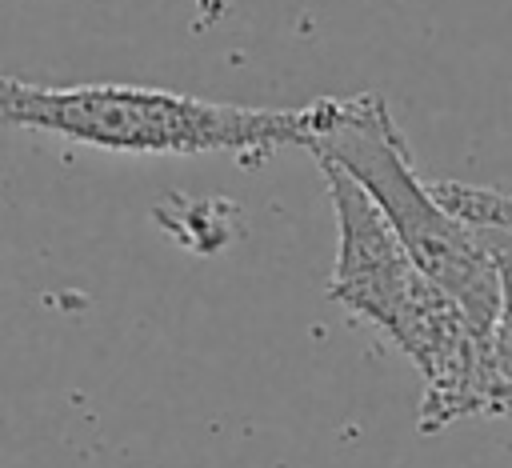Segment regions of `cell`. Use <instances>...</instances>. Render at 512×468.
I'll use <instances>...</instances> for the list:
<instances>
[{
	"instance_id": "obj_1",
	"label": "cell",
	"mask_w": 512,
	"mask_h": 468,
	"mask_svg": "<svg viewBox=\"0 0 512 468\" xmlns=\"http://www.w3.org/2000/svg\"><path fill=\"white\" fill-rule=\"evenodd\" d=\"M320 176L336 212L328 300L384 332L420 372L424 392L416 404V428L436 436L472 416H504V396L492 372V336L412 260L348 172L320 164Z\"/></svg>"
},
{
	"instance_id": "obj_2",
	"label": "cell",
	"mask_w": 512,
	"mask_h": 468,
	"mask_svg": "<svg viewBox=\"0 0 512 468\" xmlns=\"http://www.w3.org/2000/svg\"><path fill=\"white\" fill-rule=\"evenodd\" d=\"M332 108L336 96L296 108H252L144 84L0 80V116L8 124L132 156L236 152L264 160L280 148H308L312 136L332 120Z\"/></svg>"
},
{
	"instance_id": "obj_3",
	"label": "cell",
	"mask_w": 512,
	"mask_h": 468,
	"mask_svg": "<svg viewBox=\"0 0 512 468\" xmlns=\"http://www.w3.org/2000/svg\"><path fill=\"white\" fill-rule=\"evenodd\" d=\"M304 152H312L316 164H336L348 172L392 224L412 260L492 336L500 312V272L488 236L480 224L452 212L436 196L432 180H420L412 148L396 128L384 96H336L332 120L312 136Z\"/></svg>"
},
{
	"instance_id": "obj_4",
	"label": "cell",
	"mask_w": 512,
	"mask_h": 468,
	"mask_svg": "<svg viewBox=\"0 0 512 468\" xmlns=\"http://www.w3.org/2000/svg\"><path fill=\"white\" fill-rule=\"evenodd\" d=\"M480 228L488 236V248L500 272V312L492 324V372L504 396V416H512V228H488V224Z\"/></svg>"
},
{
	"instance_id": "obj_5",
	"label": "cell",
	"mask_w": 512,
	"mask_h": 468,
	"mask_svg": "<svg viewBox=\"0 0 512 468\" xmlns=\"http://www.w3.org/2000/svg\"><path fill=\"white\" fill-rule=\"evenodd\" d=\"M436 196L472 224L512 228V184H464V180H432Z\"/></svg>"
}]
</instances>
